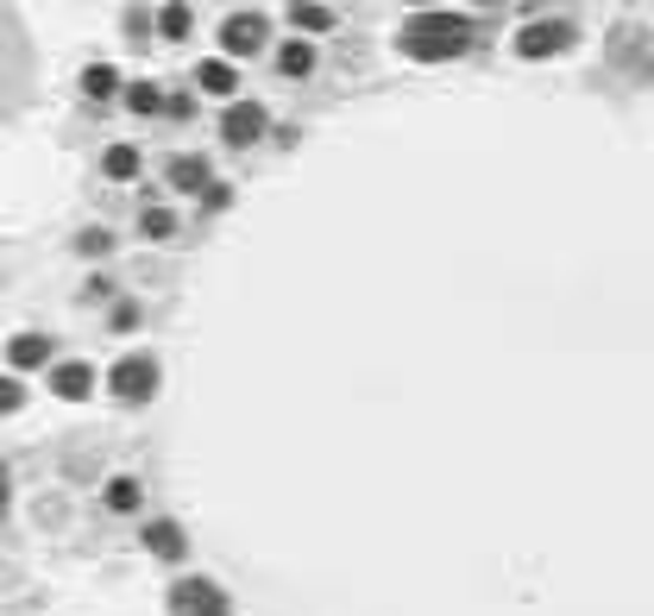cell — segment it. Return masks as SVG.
Segmentation results:
<instances>
[{
  "instance_id": "cell-1",
  "label": "cell",
  "mask_w": 654,
  "mask_h": 616,
  "mask_svg": "<svg viewBox=\"0 0 654 616\" xmlns=\"http://www.w3.org/2000/svg\"><path fill=\"white\" fill-rule=\"evenodd\" d=\"M466 38H472L466 13H415V20L403 25V51H410V57H422V64L459 57V51H466Z\"/></svg>"
},
{
  "instance_id": "cell-2",
  "label": "cell",
  "mask_w": 654,
  "mask_h": 616,
  "mask_svg": "<svg viewBox=\"0 0 654 616\" xmlns=\"http://www.w3.org/2000/svg\"><path fill=\"white\" fill-rule=\"evenodd\" d=\"M573 38H579V25L554 13V20H535V25H523V32H516V51H523V57H560V51H567Z\"/></svg>"
},
{
  "instance_id": "cell-3",
  "label": "cell",
  "mask_w": 654,
  "mask_h": 616,
  "mask_svg": "<svg viewBox=\"0 0 654 616\" xmlns=\"http://www.w3.org/2000/svg\"><path fill=\"white\" fill-rule=\"evenodd\" d=\"M171 610L176 616H227L233 604H227V592H220L215 579H176Z\"/></svg>"
},
{
  "instance_id": "cell-4",
  "label": "cell",
  "mask_w": 654,
  "mask_h": 616,
  "mask_svg": "<svg viewBox=\"0 0 654 616\" xmlns=\"http://www.w3.org/2000/svg\"><path fill=\"white\" fill-rule=\"evenodd\" d=\"M108 384H113L120 403H145V396L157 391V365L152 359H120V365L108 372Z\"/></svg>"
},
{
  "instance_id": "cell-5",
  "label": "cell",
  "mask_w": 654,
  "mask_h": 616,
  "mask_svg": "<svg viewBox=\"0 0 654 616\" xmlns=\"http://www.w3.org/2000/svg\"><path fill=\"white\" fill-rule=\"evenodd\" d=\"M264 127H271V120H264L259 101H233V108H227V120H220V139H227V145H252Z\"/></svg>"
},
{
  "instance_id": "cell-6",
  "label": "cell",
  "mask_w": 654,
  "mask_h": 616,
  "mask_svg": "<svg viewBox=\"0 0 654 616\" xmlns=\"http://www.w3.org/2000/svg\"><path fill=\"white\" fill-rule=\"evenodd\" d=\"M220 44H227L233 57L259 51V44H264V13H227V25H220Z\"/></svg>"
},
{
  "instance_id": "cell-7",
  "label": "cell",
  "mask_w": 654,
  "mask_h": 616,
  "mask_svg": "<svg viewBox=\"0 0 654 616\" xmlns=\"http://www.w3.org/2000/svg\"><path fill=\"white\" fill-rule=\"evenodd\" d=\"M145 548H152L157 560H183V528L176 522H145Z\"/></svg>"
},
{
  "instance_id": "cell-8",
  "label": "cell",
  "mask_w": 654,
  "mask_h": 616,
  "mask_svg": "<svg viewBox=\"0 0 654 616\" xmlns=\"http://www.w3.org/2000/svg\"><path fill=\"white\" fill-rule=\"evenodd\" d=\"M171 183H176V189H201V196L215 189V183H208V164H201V157H171Z\"/></svg>"
},
{
  "instance_id": "cell-9",
  "label": "cell",
  "mask_w": 654,
  "mask_h": 616,
  "mask_svg": "<svg viewBox=\"0 0 654 616\" xmlns=\"http://www.w3.org/2000/svg\"><path fill=\"white\" fill-rule=\"evenodd\" d=\"M196 82L208 88V95H233V82H240V76H233V64H227V57H208V64L196 69Z\"/></svg>"
},
{
  "instance_id": "cell-10",
  "label": "cell",
  "mask_w": 654,
  "mask_h": 616,
  "mask_svg": "<svg viewBox=\"0 0 654 616\" xmlns=\"http://www.w3.org/2000/svg\"><path fill=\"white\" fill-rule=\"evenodd\" d=\"M7 359H13V365H44V359H51V340H44V333H20V340H13V346H7Z\"/></svg>"
},
{
  "instance_id": "cell-11",
  "label": "cell",
  "mask_w": 654,
  "mask_h": 616,
  "mask_svg": "<svg viewBox=\"0 0 654 616\" xmlns=\"http://www.w3.org/2000/svg\"><path fill=\"white\" fill-rule=\"evenodd\" d=\"M101 170H108L113 183H127V176H139V152H132V145H108V152H101Z\"/></svg>"
},
{
  "instance_id": "cell-12",
  "label": "cell",
  "mask_w": 654,
  "mask_h": 616,
  "mask_svg": "<svg viewBox=\"0 0 654 616\" xmlns=\"http://www.w3.org/2000/svg\"><path fill=\"white\" fill-rule=\"evenodd\" d=\"M51 391L57 396H88V365H57V372H51Z\"/></svg>"
},
{
  "instance_id": "cell-13",
  "label": "cell",
  "mask_w": 654,
  "mask_h": 616,
  "mask_svg": "<svg viewBox=\"0 0 654 616\" xmlns=\"http://www.w3.org/2000/svg\"><path fill=\"white\" fill-rule=\"evenodd\" d=\"M139 233H145V240H171L176 215H171V208H145V215H139Z\"/></svg>"
},
{
  "instance_id": "cell-14",
  "label": "cell",
  "mask_w": 654,
  "mask_h": 616,
  "mask_svg": "<svg viewBox=\"0 0 654 616\" xmlns=\"http://www.w3.org/2000/svg\"><path fill=\"white\" fill-rule=\"evenodd\" d=\"M277 69H284V76H308V69H315V51H308V44H284V51H277Z\"/></svg>"
},
{
  "instance_id": "cell-15",
  "label": "cell",
  "mask_w": 654,
  "mask_h": 616,
  "mask_svg": "<svg viewBox=\"0 0 654 616\" xmlns=\"http://www.w3.org/2000/svg\"><path fill=\"white\" fill-rule=\"evenodd\" d=\"M127 108H132V113H157V108H164V95H157L152 82H132V88H127Z\"/></svg>"
},
{
  "instance_id": "cell-16",
  "label": "cell",
  "mask_w": 654,
  "mask_h": 616,
  "mask_svg": "<svg viewBox=\"0 0 654 616\" xmlns=\"http://www.w3.org/2000/svg\"><path fill=\"white\" fill-rule=\"evenodd\" d=\"M290 25H303V32H327L334 13H327V7H290Z\"/></svg>"
},
{
  "instance_id": "cell-17",
  "label": "cell",
  "mask_w": 654,
  "mask_h": 616,
  "mask_svg": "<svg viewBox=\"0 0 654 616\" xmlns=\"http://www.w3.org/2000/svg\"><path fill=\"white\" fill-rule=\"evenodd\" d=\"M83 88L95 95V101H108V95H113V69L108 64H88L83 69Z\"/></svg>"
},
{
  "instance_id": "cell-18",
  "label": "cell",
  "mask_w": 654,
  "mask_h": 616,
  "mask_svg": "<svg viewBox=\"0 0 654 616\" xmlns=\"http://www.w3.org/2000/svg\"><path fill=\"white\" fill-rule=\"evenodd\" d=\"M108 509H139V484H132V479H113V484H108Z\"/></svg>"
},
{
  "instance_id": "cell-19",
  "label": "cell",
  "mask_w": 654,
  "mask_h": 616,
  "mask_svg": "<svg viewBox=\"0 0 654 616\" xmlns=\"http://www.w3.org/2000/svg\"><path fill=\"white\" fill-rule=\"evenodd\" d=\"M157 25H164V38H183V32H189V7H164Z\"/></svg>"
}]
</instances>
